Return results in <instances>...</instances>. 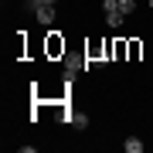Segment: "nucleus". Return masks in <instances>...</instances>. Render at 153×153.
Instances as JSON below:
<instances>
[{
    "label": "nucleus",
    "mask_w": 153,
    "mask_h": 153,
    "mask_svg": "<svg viewBox=\"0 0 153 153\" xmlns=\"http://www.w3.org/2000/svg\"><path fill=\"white\" fill-rule=\"evenodd\" d=\"M102 7H105V14H109V10H119V0H102Z\"/></svg>",
    "instance_id": "nucleus-8"
},
{
    "label": "nucleus",
    "mask_w": 153,
    "mask_h": 153,
    "mask_svg": "<svg viewBox=\"0 0 153 153\" xmlns=\"http://www.w3.org/2000/svg\"><path fill=\"white\" fill-rule=\"evenodd\" d=\"M82 68H88V61L75 58V55H68V58H65V75H68V82H71V78H75V75H78Z\"/></svg>",
    "instance_id": "nucleus-1"
},
{
    "label": "nucleus",
    "mask_w": 153,
    "mask_h": 153,
    "mask_svg": "<svg viewBox=\"0 0 153 153\" xmlns=\"http://www.w3.org/2000/svg\"><path fill=\"white\" fill-rule=\"evenodd\" d=\"M123 146H126V153H143V140L140 136H126Z\"/></svg>",
    "instance_id": "nucleus-4"
},
{
    "label": "nucleus",
    "mask_w": 153,
    "mask_h": 153,
    "mask_svg": "<svg viewBox=\"0 0 153 153\" xmlns=\"http://www.w3.org/2000/svg\"><path fill=\"white\" fill-rule=\"evenodd\" d=\"M123 21H126L123 10H109V14H105V24H109V27H123Z\"/></svg>",
    "instance_id": "nucleus-3"
},
{
    "label": "nucleus",
    "mask_w": 153,
    "mask_h": 153,
    "mask_svg": "<svg viewBox=\"0 0 153 153\" xmlns=\"http://www.w3.org/2000/svg\"><path fill=\"white\" fill-rule=\"evenodd\" d=\"M55 4H58V0H27L31 10H38V7H55Z\"/></svg>",
    "instance_id": "nucleus-7"
},
{
    "label": "nucleus",
    "mask_w": 153,
    "mask_h": 153,
    "mask_svg": "<svg viewBox=\"0 0 153 153\" xmlns=\"http://www.w3.org/2000/svg\"><path fill=\"white\" fill-rule=\"evenodd\" d=\"M34 14H38V21H41V24H55V7H38Z\"/></svg>",
    "instance_id": "nucleus-2"
},
{
    "label": "nucleus",
    "mask_w": 153,
    "mask_h": 153,
    "mask_svg": "<svg viewBox=\"0 0 153 153\" xmlns=\"http://www.w3.org/2000/svg\"><path fill=\"white\" fill-rule=\"evenodd\" d=\"M119 10H123L126 17H129L133 10H136V0H119Z\"/></svg>",
    "instance_id": "nucleus-6"
},
{
    "label": "nucleus",
    "mask_w": 153,
    "mask_h": 153,
    "mask_svg": "<svg viewBox=\"0 0 153 153\" xmlns=\"http://www.w3.org/2000/svg\"><path fill=\"white\" fill-rule=\"evenodd\" d=\"M68 123H71V126H78V129H85V126H88V116H82V112H71V116H68Z\"/></svg>",
    "instance_id": "nucleus-5"
},
{
    "label": "nucleus",
    "mask_w": 153,
    "mask_h": 153,
    "mask_svg": "<svg viewBox=\"0 0 153 153\" xmlns=\"http://www.w3.org/2000/svg\"><path fill=\"white\" fill-rule=\"evenodd\" d=\"M150 7H153V0H150Z\"/></svg>",
    "instance_id": "nucleus-9"
}]
</instances>
